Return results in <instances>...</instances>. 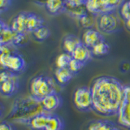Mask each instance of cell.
<instances>
[{
    "label": "cell",
    "mask_w": 130,
    "mask_h": 130,
    "mask_svg": "<svg viewBox=\"0 0 130 130\" xmlns=\"http://www.w3.org/2000/svg\"><path fill=\"white\" fill-rule=\"evenodd\" d=\"M90 89L93 111L103 116L117 115L124 89L119 80L110 76H99L93 81Z\"/></svg>",
    "instance_id": "6da1fadb"
},
{
    "label": "cell",
    "mask_w": 130,
    "mask_h": 130,
    "mask_svg": "<svg viewBox=\"0 0 130 130\" xmlns=\"http://www.w3.org/2000/svg\"><path fill=\"white\" fill-rule=\"evenodd\" d=\"M11 46H0L2 53L0 55V65L7 71L15 74L22 72L25 69V60L21 55L13 51Z\"/></svg>",
    "instance_id": "7a4b0ae2"
},
{
    "label": "cell",
    "mask_w": 130,
    "mask_h": 130,
    "mask_svg": "<svg viewBox=\"0 0 130 130\" xmlns=\"http://www.w3.org/2000/svg\"><path fill=\"white\" fill-rule=\"evenodd\" d=\"M55 91L54 80L49 76L43 75L35 76L30 82L31 97L38 103H41L45 97Z\"/></svg>",
    "instance_id": "3957f363"
},
{
    "label": "cell",
    "mask_w": 130,
    "mask_h": 130,
    "mask_svg": "<svg viewBox=\"0 0 130 130\" xmlns=\"http://www.w3.org/2000/svg\"><path fill=\"white\" fill-rule=\"evenodd\" d=\"M19 89L18 75L9 71L0 72V95L5 98L13 97Z\"/></svg>",
    "instance_id": "277c9868"
},
{
    "label": "cell",
    "mask_w": 130,
    "mask_h": 130,
    "mask_svg": "<svg viewBox=\"0 0 130 130\" xmlns=\"http://www.w3.org/2000/svg\"><path fill=\"white\" fill-rule=\"evenodd\" d=\"M97 25L99 32L105 34H113L119 30L120 22L115 11L107 12L98 16Z\"/></svg>",
    "instance_id": "5b68a950"
},
{
    "label": "cell",
    "mask_w": 130,
    "mask_h": 130,
    "mask_svg": "<svg viewBox=\"0 0 130 130\" xmlns=\"http://www.w3.org/2000/svg\"><path fill=\"white\" fill-rule=\"evenodd\" d=\"M49 113L50 112L42 111L30 116L18 118L15 121L24 124L30 130H45L47 124Z\"/></svg>",
    "instance_id": "8992f818"
},
{
    "label": "cell",
    "mask_w": 130,
    "mask_h": 130,
    "mask_svg": "<svg viewBox=\"0 0 130 130\" xmlns=\"http://www.w3.org/2000/svg\"><path fill=\"white\" fill-rule=\"evenodd\" d=\"M76 108L81 111H89L93 110V97L90 87H80L74 93L73 97Z\"/></svg>",
    "instance_id": "52a82bcc"
},
{
    "label": "cell",
    "mask_w": 130,
    "mask_h": 130,
    "mask_svg": "<svg viewBox=\"0 0 130 130\" xmlns=\"http://www.w3.org/2000/svg\"><path fill=\"white\" fill-rule=\"evenodd\" d=\"M119 123L124 127L130 128V85H124V95L118 111Z\"/></svg>",
    "instance_id": "ba28073f"
},
{
    "label": "cell",
    "mask_w": 130,
    "mask_h": 130,
    "mask_svg": "<svg viewBox=\"0 0 130 130\" xmlns=\"http://www.w3.org/2000/svg\"><path fill=\"white\" fill-rule=\"evenodd\" d=\"M63 103L62 97L60 96L59 93L56 91L50 93L46 97L41 101V105H42V111L46 112H54L57 109L61 107Z\"/></svg>",
    "instance_id": "9c48e42d"
},
{
    "label": "cell",
    "mask_w": 130,
    "mask_h": 130,
    "mask_svg": "<svg viewBox=\"0 0 130 130\" xmlns=\"http://www.w3.org/2000/svg\"><path fill=\"white\" fill-rule=\"evenodd\" d=\"M105 38L103 35L99 31L93 29V28H87L82 35L81 42L85 46H87L89 49H92L98 43L103 42Z\"/></svg>",
    "instance_id": "30bf717a"
},
{
    "label": "cell",
    "mask_w": 130,
    "mask_h": 130,
    "mask_svg": "<svg viewBox=\"0 0 130 130\" xmlns=\"http://www.w3.org/2000/svg\"><path fill=\"white\" fill-rule=\"evenodd\" d=\"M85 7L88 12L96 16L112 11L107 7L105 0H87L85 3Z\"/></svg>",
    "instance_id": "8fae6325"
},
{
    "label": "cell",
    "mask_w": 130,
    "mask_h": 130,
    "mask_svg": "<svg viewBox=\"0 0 130 130\" xmlns=\"http://www.w3.org/2000/svg\"><path fill=\"white\" fill-rule=\"evenodd\" d=\"M43 5L51 15H58L66 12L67 9L65 0H43Z\"/></svg>",
    "instance_id": "7c38bea8"
},
{
    "label": "cell",
    "mask_w": 130,
    "mask_h": 130,
    "mask_svg": "<svg viewBox=\"0 0 130 130\" xmlns=\"http://www.w3.org/2000/svg\"><path fill=\"white\" fill-rule=\"evenodd\" d=\"M71 55L72 57V59L80 61V63H82L85 65L88 62H89L93 57L91 49L88 48L83 44L80 45V46L72 52V54Z\"/></svg>",
    "instance_id": "4fadbf2b"
},
{
    "label": "cell",
    "mask_w": 130,
    "mask_h": 130,
    "mask_svg": "<svg viewBox=\"0 0 130 130\" xmlns=\"http://www.w3.org/2000/svg\"><path fill=\"white\" fill-rule=\"evenodd\" d=\"M28 12H20L12 20L10 28L19 34H27L26 18Z\"/></svg>",
    "instance_id": "5bb4252c"
},
{
    "label": "cell",
    "mask_w": 130,
    "mask_h": 130,
    "mask_svg": "<svg viewBox=\"0 0 130 130\" xmlns=\"http://www.w3.org/2000/svg\"><path fill=\"white\" fill-rule=\"evenodd\" d=\"M81 44H82L81 39H80L76 35H72V34L67 35L63 40V50L66 53L70 55H72V52Z\"/></svg>",
    "instance_id": "9a60e30c"
},
{
    "label": "cell",
    "mask_w": 130,
    "mask_h": 130,
    "mask_svg": "<svg viewBox=\"0 0 130 130\" xmlns=\"http://www.w3.org/2000/svg\"><path fill=\"white\" fill-rule=\"evenodd\" d=\"M64 121L63 118L55 112L49 113L47 124L45 130H64Z\"/></svg>",
    "instance_id": "2e32d148"
},
{
    "label": "cell",
    "mask_w": 130,
    "mask_h": 130,
    "mask_svg": "<svg viewBox=\"0 0 130 130\" xmlns=\"http://www.w3.org/2000/svg\"><path fill=\"white\" fill-rule=\"evenodd\" d=\"M44 25V20L41 16L32 12H28L26 18V28L28 32H32Z\"/></svg>",
    "instance_id": "e0dca14e"
},
{
    "label": "cell",
    "mask_w": 130,
    "mask_h": 130,
    "mask_svg": "<svg viewBox=\"0 0 130 130\" xmlns=\"http://www.w3.org/2000/svg\"><path fill=\"white\" fill-rule=\"evenodd\" d=\"M55 76L57 81L59 84H66L69 82L72 77L74 76L73 73L68 68H58L55 69Z\"/></svg>",
    "instance_id": "ac0fdd59"
},
{
    "label": "cell",
    "mask_w": 130,
    "mask_h": 130,
    "mask_svg": "<svg viewBox=\"0 0 130 130\" xmlns=\"http://www.w3.org/2000/svg\"><path fill=\"white\" fill-rule=\"evenodd\" d=\"M91 51L93 56H103L109 53L110 45L106 42V40H104L93 46Z\"/></svg>",
    "instance_id": "d6986e66"
},
{
    "label": "cell",
    "mask_w": 130,
    "mask_h": 130,
    "mask_svg": "<svg viewBox=\"0 0 130 130\" xmlns=\"http://www.w3.org/2000/svg\"><path fill=\"white\" fill-rule=\"evenodd\" d=\"M32 34L37 41L42 42L49 38V36L51 35V31L46 25H42L38 28V29H36L34 32H32Z\"/></svg>",
    "instance_id": "ffe728a7"
},
{
    "label": "cell",
    "mask_w": 130,
    "mask_h": 130,
    "mask_svg": "<svg viewBox=\"0 0 130 130\" xmlns=\"http://www.w3.org/2000/svg\"><path fill=\"white\" fill-rule=\"evenodd\" d=\"M72 57L70 54L64 52L63 54L59 55L56 59V66L58 68H68V65L70 63Z\"/></svg>",
    "instance_id": "44dd1931"
},
{
    "label": "cell",
    "mask_w": 130,
    "mask_h": 130,
    "mask_svg": "<svg viewBox=\"0 0 130 130\" xmlns=\"http://www.w3.org/2000/svg\"><path fill=\"white\" fill-rule=\"evenodd\" d=\"M92 124L95 130H119L108 120H99Z\"/></svg>",
    "instance_id": "7402d4cb"
},
{
    "label": "cell",
    "mask_w": 130,
    "mask_h": 130,
    "mask_svg": "<svg viewBox=\"0 0 130 130\" xmlns=\"http://www.w3.org/2000/svg\"><path fill=\"white\" fill-rule=\"evenodd\" d=\"M119 10L121 17L124 20V21L130 19V3L128 1H125Z\"/></svg>",
    "instance_id": "603a6c76"
},
{
    "label": "cell",
    "mask_w": 130,
    "mask_h": 130,
    "mask_svg": "<svg viewBox=\"0 0 130 130\" xmlns=\"http://www.w3.org/2000/svg\"><path fill=\"white\" fill-rule=\"evenodd\" d=\"M107 7L112 11H115L116 9H120V7L123 5L125 0H105Z\"/></svg>",
    "instance_id": "cb8c5ba5"
},
{
    "label": "cell",
    "mask_w": 130,
    "mask_h": 130,
    "mask_svg": "<svg viewBox=\"0 0 130 130\" xmlns=\"http://www.w3.org/2000/svg\"><path fill=\"white\" fill-rule=\"evenodd\" d=\"M84 66H85V64H83L82 63H80V61L72 59L71 60L70 63H69V65H68V68L70 69V70L75 74V73L78 72L80 69H82V68Z\"/></svg>",
    "instance_id": "d4e9b609"
},
{
    "label": "cell",
    "mask_w": 130,
    "mask_h": 130,
    "mask_svg": "<svg viewBox=\"0 0 130 130\" xmlns=\"http://www.w3.org/2000/svg\"><path fill=\"white\" fill-rule=\"evenodd\" d=\"M79 20L80 24H82V26L86 28V29L87 28H92L91 27L93 24V20H92V18L89 17L88 14H85V15H83Z\"/></svg>",
    "instance_id": "484cf974"
},
{
    "label": "cell",
    "mask_w": 130,
    "mask_h": 130,
    "mask_svg": "<svg viewBox=\"0 0 130 130\" xmlns=\"http://www.w3.org/2000/svg\"><path fill=\"white\" fill-rule=\"evenodd\" d=\"M0 130H16V128L11 122L3 120L0 122Z\"/></svg>",
    "instance_id": "4316f807"
},
{
    "label": "cell",
    "mask_w": 130,
    "mask_h": 130,
    "mask_svg": "<svg viewBox=\"0 0 130 130\" xmlns=\"http://www.w3.org/2000/svg\"><path fill=\"white\" fill-rule=\"evenodd\" d=\"M67 3V6L68 7H80L85 6L84 0H65Z\"/></svg>",
    "instance_id": "83f0119b"
},
{
    "label": "cell",
    "mask_w": 130,
    "mask_h": 130,
    "mask_svg": "<svg viewBox=\"0 0 130 130\" xmlns=\"http://www.w3.org/2000/svg\"><path fill=\"white\" fill-rule=\"evenodd\" d=\"M11 0H0V14L6 11L11 5Z\"/></svg>",
    "instance_id": "f1b7e54d"
},
{
    "label": "cell",
    "mask_w": 130,
    "mask_h": 130,
    "mask_svg": "<svg viewBox=\"0 0 130 130\" xmlns=\"http://www.w3.org/2000/svg\"><path fill=\"white\" fill-rule=\"evenodd\" d=\"M125 25H126V27H127L128 29L130 31V19L125 20Z\"/></svg>",
    "instance_id": "f546056e"
},
{
    "label": "cell",
    "mask_w": 130,
    "mask_h": 130,
    "mask_svg": "<svg viewBox=\"0 0 130 130\" xmlns=\"http://www.w3.org/2000/svg\"><path fill=\"white\" fill-rule=\"evenodd\" d=\"M3 111H4V107H3V106L1 103H0V118L2 117L3 114Z\"/></svg>",
    "instance_id": "4dcf8cb0"
},
{
    "label": "cell",
    "mask_w": 130,
    "mask_h": 130,
    "mask_svg": "<svg viewBox=\"0 0 130 130\" xmlns=\"http://www.w3.org/2000/svg\"><path fill=\"white\" fill-rule=\"evenodd\" d=\"M89 130H95V128H94V127H93V124H91V125H90V127H89Z\"/></svg>",
    "instance_id": "1f68e13d"
},
{
    "label": "cell",
    "mask_w": 130,
    "mask_h": 130,
    "mask_svg": "<svg viewBox=\"0 0 130 130\" xmlns=\"http://www.w3.org/2000/svg\"><path fill=\"white\" fill-rule=\"evenodd\" d=\"M128 2H129V3H130V0H128Z\"/></svg>",
    "instance_id": "d6a6232c"
},
{
    "label": "cell",
    "mask_w": 130,
    "mask_h": 130,
    "mask_svg": "<svg viewBox=\"0 0 130 130\" xmlns=\"http://www.w3.org/2000/svg\"><path fill=\"white\" fill-rule=\"evenodd\" d=\"M129 130H130V128H129Z\"/></svg>",
    "instance_id": "836d02e7"
}]
</instances>
